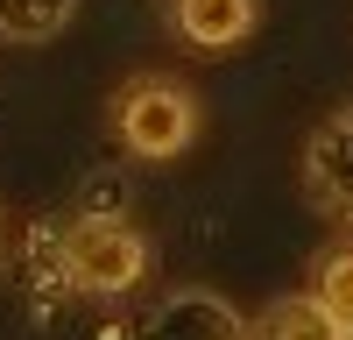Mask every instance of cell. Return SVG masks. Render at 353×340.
Returning a JSON list of instances; mask_svg holds the SVG:
<instances>
[{
    "mask_svg": "<svg viewBox=\"0 0 353 340\" xmlns=\"http://www.w3.org/2000/svg\"><path fill=\"white\" fill-rule=\"evenodd\" d=\"M113 135L134 163H170L198 142V93L170 71H141L113 93Z\"/></svg>",
    "mask_w": 353,
    "mask_h": 340,
    "instance_id": "obj_1",
    "label": "cell"
},
{
    "mask_svg": "<svg viewBox=\"0 0 353 340\" xmlns=\"http://www.w3.org/2000/svg\"><path fill=\"white\" fill-rule=\"evenodd\" d=\"M64 270L78 298H128L149 276V241L128 213H78L64 227Z\"/></svg>",
    "mask_w": 353,
    "mask_h": 340,
    "instance_id": "obj_2",
    "label": "cell"
},
{
    "mask_svg": "<svg viewBox=\"0 0 353 340\" xmlns=\"http://www.w3.org/2000/svg\"><path fill=\"white\" fill-rule=\"evenodd\" d=\"M304 191L325 220H346L353 227V100L318 121L311 142H304Z\"/></svg>",
    "mask_w": 353,
    "mask_h": 340,
    "instance_id": "obj_3",
    "label": "cell"
},
{
    "mask_svg": "<svg viewBox=\"0 0 353 340\" xmlns=\"http://www.w3.org/2000/svg\"><path fill=\"white\" fill-rule=\"evenodd\" d=\"M141 340H254L248 319L212 291H170L149 319H141Z\"/></svg>",
    "mask_w": 353,
    "mask_h": 340,
    "instance_id": "obj_4",
    "label": "cell"
},
{
    "mask_svg": "<svg viewBox=\"0 0 353 340\" xmlns=\"http://www.w3.org/2000/svg\"><path fill=\"white\" fill-rule=\"evenodd\" d=\"M176 43L191 50H241L261 28V0H163Z\"/></svg>",
    "mask_w": 353,
    "mask_h": 340,
    "instance_id": "obj_5",
    "label": "cell"
},
{
    "mask_svg": "<svg viewBox=\"0 0 353 340\" xmlns=\"http://www.w3.org/2000/svg\"><path fill=\"white\" fill-rule=\"evenodd\" d=\"M71 15H78V0H0V43H21V50L57 43L71 28Z\"/></svg>",
    "mask_w": 353,
    "mask_h": 340,
    "instance_id": "obj_6",
    "label": "cell"
},
{
    "mask_svg": "<svg viewBox=\"0 0 353 340\" xmlns=\"http://www.w3.org/2000/svg\"><path fill=\"white\" fill-rule=\"evenodd\" d=\"M346 326L332 319L325 305H318L311 291H297V298H276L269 312H261V326H254V340H339Z\"/></svg>",
    "mask_w": 353,
    "mask_h": 340,
    "instance_id": "obj_7",
    "label": "cell"
},
{
    "mask_svg": "<svg viewBox=\"0 0 353 340\" xmlns=\"http://www.w3.org/2000/svg\"><path fill=\"white\" fill-rule=\"evenodd\" d=\"M311 298L332 312L339 326H353V241H339V248H325L311 263Z\"/></svg>",
    "mask_w": 353,
    "mask_h": 340,
    "instance_id": "obj_8",
    "label": "cell"
},
{
    "mask_svg": "<svg viewBox=\"0 0 353 340\" xmlns=\"http://www.w3.org/2000/svg\"><path fill=\"white\" fill-rule=\"evenodd\" d=\"M28 276H36L43 298H64V291H71V270H64V227H28Z\"/></svg>",
    "mask_w": 353,
    "mask_h": 340,
    "instance_id": "obj_9",
    "label": "cell"
},
{
    "mask_svg": "<svg viewBox=\"0 0 353 340\" xmlns=\"http://www.w3.org/2000/svg\"><path fill=\"white\" fill-rule=\"evenodd\" d=\"M339 340H353V326H346V333H339Z\"/></svg>",
    "mask_w": 353,
    "mask_h": 340,
    "instance_id": "obj_10",
    "label": "cell"
}]
</instances>
